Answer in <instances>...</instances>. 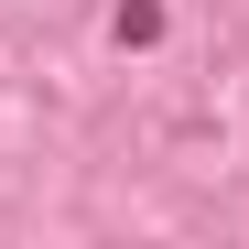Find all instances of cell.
Returning <instances> with one entry per match:
<instances>
[{
    "mask_svg": "<svg viewBox=\"0 0 249 249\" xmlns=\"http://www.w3.org/2000/svg\"><path fill=\"white\" fill-rule=\"evenodd\" d=\"M162 33V0H119V44H152Z\"/></svg>",
    "mask_w": 249,
    "mask_h": 249,
    "instance_id": "6da1fadb",
    "label": "cell"
}]
</instances>
